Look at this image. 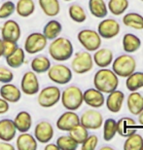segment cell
Returning <instances> with one entry per match:
<instances>
[{"label":"cell","instance_id":"35","mask_svg":"<svg viewBox=\"0 0 143 150\" xmlns=\"http://www.w3.org/2000/svg\"><path fill=\"white\" fill-rule=\"evenodd\" d=\"M68 133H69V136L72 137L78 144H82L86 140V139L89 137V130L81 124H78L77 126H75V127L71 129Z\"/></svg>","mask_w":143,"mask_h":150},{"label":"cell","instance_id":"17","mask_svg":"<svg viewBox=\"0 0 143 150\" xmlns=\"http://www.w3.org/2000/svg\"><path fill=\"white\" fill-rule=\"evenodd\" d=\"M0 97L9 103H17L22 98V91L19 87L11 83L3 84L0 88Z\"/></svg>","mask_w":143,"mask_h":150},{"label":"cell","instance_id":"48","mask_svg":"<svg viewBox=\"0 0 143 150\" xmlns=\"http://www.w3.org/2000/svg\"><path fill=\"white\" fill-rule=\"evenodd\" d=\"M2 53H3V40L2 38H0V58L2 57Z\"/></svg>","mask_w":143,"mask_h":150},{"label":"cell","instance_id":"3","mask_svg":"<svg viewBox=\"0 0 143 150\" xmlns=\"http://www.w3.org/2000/svg\"><path fill=\"white\" fill-rule=\"evenodd\" d=\"M61 101L62 106L66 110L76 111L82 106L83 103V92L77 86H69L61 92Z\"/></svg>","mask_w":143,"mask_h":150},{"label":"cell","instance_id":"11","mask_svg":"<svg viewBox=\"0 0 143 150\" xmlns=\"http://www.w3.org/2000/svg\"><path fill=\"white\" fill-rule=\"evenodd\" d=\"M80 124L88 130H98L103 124L102 114L95 109L86 110L80 117Z\"/></svg>","mask_w":143,"mask_h":150},{"label":"cell","instance_id":"41","mask_svg":"<svg viewBox=\"0 0 143 150\" xmlns=\"http://www.w3.org/2000/svg\"><path fill=\"white\" fill-rule=\"evenodd\" d=\"M19 48L18 42L15 41H9V40H3V53L2 57L7 58L10 55H12L15 51Z\"/></svg>","mask_w":143,"mask_h":150},{"label":"cell","instance_id":"44","mask_svg":"<svg viewBox=\"0 0 143 150\" xmlns=\"http://www.w3.org/2000/svg\"><path fill=\"white\" fill-rule=\"evenodd\" d=\"M10 109V103L0 97V115L6 114Z\"/></svg>","mask_w":143,"mask_h":150},{"label":"cell","instance_id":"28","mask_svg":"<svg viewBox=\"0 0 143 150\" xmlns=\"http://www.w3.org/2000/svg\"><path fill=\"white\" fill-rule=\"evenodd\" d=\"M89 9L91 14L98 19L106 18L108 14V8L104 0H89Z\"/></svg>","mask_w":143,"mask_h":150},{"label":"cell","instance_id":"22","mask_svg":"<svg viewBox=\"0 0 143 150\" xmlns=\"http://www.w3.org/2000/svg\"><path fill=\"white\" fill-rule=\"evenodd\" d=\"M94 62L97 67L101 68H105L110 65L113 62V52L110 49L103 48V49H97L93 56Z\"/></svg>","mask_w":143,"mask_h":150},{"label":"cell","instance_id":"39","mask_svg":"<svg viewBox=\"0 0 143 150\" xmlns=\"http://www.w3.org/2000/svg\"><path fill=\"white\" fill-rule=\"evenodd\" d=\"M56 143L58 146L59 150H75L78 148L79 145L69 134L58 137Z\"/></svg>","mask_w":143,"mask_h":150},{"label":"cell","instance_id":"9","mask_svg":"<svg viewBox=\"0 0 143 150\" xmlns=\"http://www.w3.org/2000/svg\"><path fill=\"white\" fill-rule=\"evenodd\" d=\"M47 45L48 39L45 37V35L40 32H32L25 38L23 50L29 55H35L44 51Z\"/></svg>","mask_w":143,"mask_h":150},{"label":"cell","instance_id":"25","mask_svg":"<svg viewBox=\"0 0 143 150\" xmlns=\"http://www.w3.org/2000/svg\"><path fill=\"white\" fill-rule=\"evenodd\" d=\"M51 65H52V64H51L50 59L43 55L35 57V58L32 59L30 62L31 70L36 74L46 73L51 67Z\"/></svg>","mask_w":143,"mask_h":150},{"label":"cell","instance_id":"24","mask_svg":"<svg viewBox=\"0 0 143 150\" xmlns=\"http://www.w3.org/2000/svg\"><path fill=\"white\" fill-rule=\"evenodd\" d=\"M128 108L133 115H138L143 110V96L140 93L132 92L127 100Z\"/></svg>","mask_w":143,"mask_h":150},{"label":"cell","instance_id":"13","mask_svg":"<svg viewBox=\"0 0 143 150\" xmlns=\"http://www.w3.org/2000/svg\"><path fill=\"white\" fill-rule=\"evenodd\" d=\"M78 124H80V117L78 114L72 110H67L58 117L56 126L59 131L69 132Z\"/></svg>","mask_w":143,"mask_h":150},{"label":"cell","instance_id":"4","mask_svg":"<svg viewBox=\"0 0 143 150\" xmlns=\"http://www.w3.org/2000/svg\"><path fill=\"white\" fill-rule=\"evenodd\" d=\"M113 71L117 76L127 78L129 75L135 71L136 61L132 56L121 55L112 62Z\"/></svg>","mask_w":143,"mask_h":150},{"label":"cell","instance_id":"10","mask_svg":"<svg viewBox=\"0 0 143 150\" xmlns=\"http://www.w3.org/2000/svg\"><path fill=\"white\" fill-rule=\"evenodd\" d=\"M20 91L26 96L37 95L40 91V82L37 74L33 71H26L20 81Z\"/></svg>","mask_w":143,"mask_h":150},{"label":"cell","instance_id":"49","mask_svg":"<svg viewBox=\"0 0 143 150\" xmlns=\"http://www.w3.org/2000/svg\"><path fill=\"white\" fill-rule=\"evenodd\" d=\"M101 150H113L112 147H109V146H103V147L100 148Z\"/></svg>","mask_w":143,"mask_h":150},{"label":"cell","instance_id":"32","mask_svg":"<svg viewBox=\"0 0 143 150\" xmlns=\"http://www.w3.org/2000/svg\"><path fill=\"white\" fill-rule=\"evenodd\" d=\"M127 89L130 92H135L143 88V72H132L127 77L126 80Z\"/></svg>","mask_w":143,"mask_h":150},{"label":"cell","instance_id":"5","mask_svg":"<svg viewBox=\"0 0 143 150\" xmlns=\"http://www.w3.org/2000/svg\"><path fill=\"white\" fill-rule=\"evenodd\" d=\"M61 91L56 86H47L38 92L37 103L43 108H51L61 100Z\"/></svg>","mask_w":143,"mask_h":150},{"label":"cell","instance_id":"2","mask_svg":"<svg viewBox=\"0 0 143 150\" xmlns=\"http://www.w3.org/2000/svg\"><path fill=\"white\" fill-rule=\"evenodd\" d=\"M94 88L101 93L109 94L115 90H117L119 85L118 76L115 72L108 68H101L94 74Z\"/></svg>","mask_w":143,"mask_h":150},{"label":"cell","instance_id":"33","mask_svg":"<svg viewBox=\"0 0 143 150\" xmlns=\"http://www.w3.org/2000/svg\"><path fill=\"white\" fill-rule=\"evenodd\" d=\"M123 23L129 28L141 30L143 29V17L137 13H129L124 16Z\"/></svg>","mask_w":143,"mask_h":150},{"label":"cell","instance_id":"30","mask_svg":"<svg viewBox=\"0 0 143 150\" xmlns=\"http://www.w3.org/2000/svg\"><path fill=\"white\" fill-rule=\"evenodd\" d=\"M35 11V3L33 0H19L16 4V12L20 17L28 18Z\"/></svg>","mask_w":143,"mask_h":150},{"label":"cell","instance_id":"16","mask_svg":"<svg viewBox=\"0 0 143 150\" xmlns=\"http://www.w3.org/2000/svg\"><path fill=\"white\" fill-rule=\"evenodd\" d=\"M83 100L87 105L94 107V108H99L105 103V98L103 96V93L95 88L86 90L83 93Z\"/></svg>","mask_w":143,"mask_h":150},{"label":"cell","instance_id":"34","mask_svg":"<svg viewBox=\"0 0 143 150\" xmlns=\"http://www.w3.org/2000/svg\"><path fill=\"white\" fill-rule=\"evenodd\" d=\"M68 15L70 19L75 23H82L87 20V14L82 6L78 4H72L68 8Z\"/></svg>","mask_w":143,"mask_h":150},{"label":"cell","instance_id":"27","mask_svg":"<svg viewBox=\"0 0 143 150\" xmlns=\"http://www.w3.org/2000/svg\"><path fill=\"white\" fill-rule=\"evenodd\" d=\"M61 31H62L61 23L56 20H51L44 26L42 33L45 35V37L48 40H54L55 38L59 36Z\"/></svg>","mask_w":143,"mask_h":150},{"label":"cell","instance_id":"42","mask_svg":"<svg viewBox=\"0 0 143 150\" xmlns=\"http://www.w3.org/2000/svg\"><path fill=\"white\" fill-rule=\"evenodd\" d=\"M98 143V137L97 134H89V137L82 143V150H94L97 148Z\"/></svg>","mask_w":143,"mask_h":150},{"label":"cell","instance_id":"50","mask_svg":"<svg viewBox=\"0 0 143 150\" xmlns=\"http://www.w3.org/2000/svg\"><path fill=\"white\" fill-rule=\"evenodd\" d=\"M64 1H72V0H64Z\"/></svg>","mask_w":143,"mask_h":150},{"label":"cell","instance_id":"1","mask_svg":"<svg viewBox=\"0 0 143 150\" xmlns=\"http://www.w3.org/2000/svg\"><path fill=\"white\" fill-rule=\"evenodd\" d=\"M50 57L56 62L68 61L73 56V44L65 37H56L52 40L48 48Z\"/></svg>","mask_w":143,"mask_h":150},{"label":"cell","instance_id":"52","mask_svg":"<svg viewBox=\"0 0 143 150\" xmlns=\"http://www.w3.org/2000/svg\"><path fill=\"white\" fill-rule=\"evenodd\" d=\"M141 1H143V0H141Z\"/></svg>","mask_w":143,"mask_h":150},{"label":"cell","instance_id":"43","mask_svg":"<svg viewBox=\"0 0 143 150\" xmlns=\"http://www.w3.org/2000/svg\"><path fill=\"white\" fill-rule=\"evenodd\" d=\"M14 80V73L10 68L0 67V83H11Z\"/></svg>","mask_w":143,"mask_h":150},{"label":"cell","instance_id":"37","mask_svg":"<svg viewBox=\"0 0 143 150\" xmlns=\"http://www.w3.org/2000/svg\"><path fill=\"white\" fill-rule=\"evenodd\" d=\"M117 134V121L113 118L106 119L103 124V139L106 142H110L114 139Z\"/></svg>","mask_w":143,"mask_h":150},{"label":"cell","instance_id":"47","mask_svg":"<svg viewBox=\"0 0 143 150\" xmlns=\"http://www.w3.org/2000/svg\"><path fill=\"white\" fill-rule=\"evenodd\" d=\"M138 123L140 125H143V110L138 114Z\"/></svg>","mask_w":143,"mask_h":150},{"label":"cell","instance_id":"40","mask_svg":"<svg viewBox=\"0 0 143 150\" xmlns=\"http://www.w3.org/2000/svg\"><path fill=\"white\" fill-rule=\"evenodd\" d=\"M16 12V4L13 1H5L0 5V20H7Z\"/></svg>","mask_w":143,"mask_h":150},{"label":"cell","instance_id":"46","mask_svg":"<svg viewBox=\"0 0 143 150\" xmlns=\"http://www.w3.org/2000/svg\"><path fill=\"white\" fill-rule=\"evenodd\" d=\"M46 146L44 147V149L45 150H59L58 146L56 145V143H46Z\"/></svg>","mask_w":143,"mask_h":150},{"label":"cell","instance_id":"51","mask_svg":"<svg viewBox=\"0 0 143 150\" xmlns=\"http://www.w3.org/2000/svg\"><path fill=\"white\" fill-rule=\"evenodd\" d=\"M141 150H143V147H142V149H141Z\"/></svg>","mask_w":143,"mask_h":150},{"label":"cell","instance_id":"20","mask_svg":"<svg viewBox=\"0 0 143 150\" xmlns=\"http://www.w3.org/2000/svg\"><path fill=\"white\" fill-rule=\"evenodd\" d=\"M15 127L17 129V132L20 133H26L31 129L33 121H32L31 114L27 111H20L17 114L16 117L13 119Z\"/></svg>","mask_w":143,"mask_h":150},{"label":"cell","instance_id":"8","mask_svg":"<svg viewBox=\"0 0 143 150\" xmlns=\"http://www.w3.org/2000/svg\"><path fill=\"white\" fill-rule=\"evenodd\" d=\"M80 44L88 52H95L101 45V37L97 31L93 29H83L77 35Z\"/></svg>","mask_w":143,"mask_h":150},{"label":"cell","instance_id":"31","mask_svg":"<svg viewBox=\"0 0 143 150\" xmlns=\"http://www.w3.org/2000/svg\"><path fill=\"white\" fill-rule=\"evenodd\" d=\"M6 62L11 68H20L25 62V52L23 48H18L15 52L7 57Z\"/></svg>","mask_w":143,"mask_h":150},{"label":"cell","instance_id":"36","mask_svg":"<svg viewBox=\"0 0 143 150\" xmlns=\"http://www.w3.org/2000/svg\"><path fill=\"white\" fill-rule=\"evenodd\" d=\"M107 8L114 16H120L129 8V0H109Z\"/></svg>","mask_w":143,"mask_h":150},{"label":"cell","instance_id":"7","mask_svg":"<svg viewBox=\"0 0 143 150\" xmlns=\"http://www.w3.org/2000/svg\"><path fill=\"white\" fill-rule=\"evenodd\" d=\"M94 67L93 56L88 51L78 52L71 62V69L77 74H85Z\"/></svg>","mask_w":143,"mask_h":150},{"label":"cell","instance_id":"21","mask_svg":"<svg viewBox=\"0 0 143 150\" xmlns=\"http://www.w3.org/2000/svg\"><path fill=\"white\" fill-rule=\"evenodd\" d=\"M16 147L18 150H36L38 147V142L34 136L26 133H20L17 137Z\"/></svg>","mask_w":143,"mask_h":150},{"label":"cell","instance_id":"19","mask_svg":"<svg viewBox=\"0 0 143 150\" xmlns=\"http://www.w3.org/2000/svg\"><path fill=\"white\" fill-rule=\"evenodd\" d=\"M17 136V129L15 127L14 121L11 119L0 120V140L12 142Z\"/></svg>","mask_w":143,"mask_h":150},{"label":"cell","instance_id":"15","mask_svg":"<svg viewBox=\"0 0 143 150\" xmlns=\"http://www.w3.org/2000/svg\"><path fill=\"white\" fill-rule=\"evenodd\" d=\"M97 32L102 38H114L120 33V25L114 19H105L99 23L97 26Z\"/></svg>","mask_w":143,"mask_h":150},{"label":"cell","instance_id":"14","mask_svg":"<svg viewBox=\"0 0 143 150\" xmlns=\"http://www.w3.org/2000/svg\"><path fill=\"white\" fill-rule=\"evenodd\" d=\"M22 36V29L20 25L14 20H7L1 26L2 40L18 42Z\"/></svg>","mask_w":143,"mask_h":150},{"label":"cell","instance_id":"38","mask_svg":"<svg viewBox=\"0 0 143 150\" xmlns=\"http://www.w3.org/2000/svg\"><path fill=\"white\" fill-rule=\"evenodd\" d=\"M143 147V137L139 134L135 133L128 137L124 143L125 150H141Z\"/></svg>","mask_w":143,"mask_h":150},{"label":"cell","instance_id":"23","mask_svg":"<svg viewBox=\"0 0 143 150\" xmlns=\"http://www.w3.org/2000/svg\"><path fill=\"white\" fill-rule=\"evenodd\" d=\"M136 122L130 117H123L117 122V133L121 137H128L132 134L136 133V130L132 128V126H135Z\"/></svg>","mask_w":143,"mask_h":150},{"label":"cell","instance_id":"18","mask_svg":"<svg viewBox=\"0 0 143 150\" xmlns=\"http://www.w3.org/2000/svg\"><path fill=\"white\" fill-rule=\"evenodd\" d=\"M125 100V95L122 91L115 90L109 93L108 97L106 98V107L110 112L118 113L123 107Z\"/></svg>","mask_w":143,"mask_h":150},{"label":"cell","instance_id":"12","mask_svg":"<svg viewBox=\"0 0 143 150\" xmlns=\"http://www.w3.org/2000/svg\"><path fill=\"white\" fill-rule=\"evenodd\" d=\"M54 134L55 131H54L53 125L45 120L38 122L34 128V137L38 142L42 144L50 142L53 139Z\"/></svg>","mask_w":143,"mask_h":150},{"label":"cell","instance_id":"26","mask_svg":"<svg viewBox=\"0 0 143 150\" xmlns=\"http://www.w3.org/2000/svg\"><path fill=\"white\" fill-rule=\"evenodd\" d=\"M38 3L42 12L48 17H56L61 12L58 0H38Z\"/></svg>","mask_w":143,"mask_h":150},{"label":"cell","instance_id":"29","mask_svg":"<svg viewBox=\"0 0 143 150\" xmlns=\"http://www.w3.org/2000/svg\"><path fill=\"white\" fill-rule=\"evenodd\" d=\"M141 46V40L132 33H127L123 37V48L127 53H135Z\"/></svg>","mask_w":143,"mask_h":150},{"label":"cell","instance_id":"45","mask_svg":"<svg viewBox=\"0 0 143 150\" xmlns=\"http://www.w3.org/2000/svg\"><path fill=\"white\" fill-rule=\"evenodd\" d=\"M15 146L8 142H0V150H15Z\"/></svg>","mask_w":143,"mask_h":150},{"label":"cell","instance_id":"6","mask_svg":"<svg viewBox=\"0 0 143 150\" xmlns=\"http://www.w3.org/2000/svg\"><path fill=\"white\" fill-rule=\"evenodd\" d=\"M47 73L49 79L54 83L58 84V85L68 84L73 77L71 68L68 67L67 65L61 64L51 65Z\"/></svg>","mask_w":143,"mask_h":150}]
</instances>
